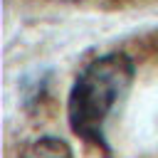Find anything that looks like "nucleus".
<instances>
[{
  "instance_id": "3",
  "label": "nucleus",
  "mask_w": 158,
  "mask_h": 158,
  "mask_svg": "<svg viewBox=\"0 0 158 158\" xmlns=\"http://www.w3.org/2000/svg\"><path fill=\"white\" fill-rule=\"evenodd\" d=\"M57 2H79V0H57Z\"/></svg>"
},
{
  "instance_id": "1",
  "label": "nucleus",
  "mask_w": 158,
  "mask_h": 158,
  "mask_svg": "<svg viewBox=\"0 0 158 158\" xmlns=\"http://www.w3.org/2000/svg\"><path fill=\"white\" fill-rule=\"evenodd\" d=\"M133 77L136 67L126 52H106L86 62L69 89V128L89 143H104L106 121L126 99Z\"/></svg>"
},
{
  "instance_id": "2",
  "label": "nucleus",
  "mask_w": 158,
  "mask_h": 158,
  "mask_svg": "<svg viewBox=\"0 0 158 158\" xmlns=\"http://www.w3.org/2000/svg\"><path fill=\"white\" fill-rule=\"evenodd\" d=\"M20 158H74L72 148L57 136H42L32 141Z\"/></svg>"
}]
</instances>
